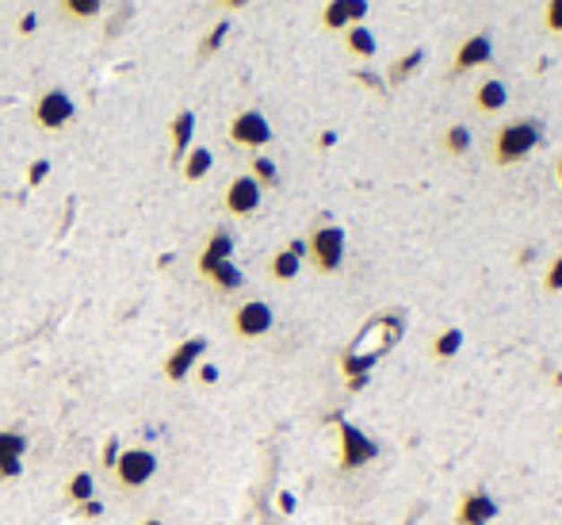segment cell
Listing matches in <instances>:
<instances>
[{
    "instance_id": "cell-1",
    "label": "cell",
    "mask_w": 562,
    "mask_h": 525,
    "mask_svg": "<svg viewBox=\"0 0 562 525\" xmlns=\"http://www.w3.org/2000/svg\"><path fill=\"white\" fill-rule=\"evenodd\" d=\"M402 334H406V319L402 315H375L364 330H359V337L341 357V368H344V376H349V391L367 388L371 368L402 342Z\"/></svg>"
},
{
    "instance_id": "cell-2",
    "label": "cell",
    "mask_w": 562,
    "mask_h": 525,
    "mask_svg": "<svg viewBox=\"0 0 562 525\" xmlns=\"http://www.w3.org/2000/svg\"><path fill=\"white\" fill-rule=\"evenodd\" d=\"M540 142H543V127L536 119L506 123L494 135V158H497V165H516V162H524L528 153L540 146Z\"/></svg>"
},
{
    "instance_id": "cell-3",
    "label": "cell",
    "mask_w": 562,
    "mask_h": 525,
    "mask_svg": "<svg viewBox=\"0 0 562 525\" xmlns=\"http://www.w3.org/2000/svg\"><path fill=\"white\" fill-rule=\"evenodd\" d=\"M157 457L150 449H142V445H134V449H123L119 452V460H115V484H119L123 491H142L150 484V479L157 476Z\"/></svg>"
},
{
    "instance_id": "cell-4",
    "label": "cell",
    "mask_w": 562,
    "mask_h": 525,
    "mask_svg": "<svg viewBox=\"0 0 562 525\" xmlns=\"http://www.w3.org/2000/svg\"><path fill=\"white\" fill-rule=\"evenodd\" d=\"M307 253L318 273H337L341 261H344V231L333 223H322L318 231L307 238Z\"/></svg>"
},
{
    "instance_id": "cell-5",
    "label": "cell",
    "mask_w": 562,
    "mask_h": 525,
    "mask_svg": "<svg viewBox=\"0 0 562 525\" xmlns=\"http://www.w3.org/2000/svg\"><path fill=\"white\" fill-rule=\"evenodd\" d=\"M371 460H379V445L352 422H341V472H356L367 468Z\"/></svg>"
},
{
    "instance_id": "cell-6",
    "label": "cell",
    "mask_w": 562,
    "mask_h": 525,
    "mask_svg": "<svg viewBox=\"0 0 562 525\" xmlns=\"http://www.w3.org/2000/svg\"><path fill=\"white\" fill-rule=\"evenodd\" d=\"M229 142L241 150H261L272 142V123L261 111H238V116L229 119Z\"/></svg>"
},
{
    "instance_id": "cell-7",
    "label": "cell",
    "mask_w": 562,
    "mask_h": 525,
    "mask_svg": "<svg viewBox=\"0 0 562 525\" xmlns=\"http://www.w3.org/2000/svg\"><path fill=\"white\" fill-rule=\"evenodd\" d=\"M35 123L42 127V131H62V127L73 123V101L62 92V89H47L35 101Z\"/></svg>"
},
{
    "instance_id": "cell-8",
    "label": "cell",
    "mask_w": 562,
    "mask_h": 525,
    "mask_svg": "<svg viewBox=\"0 0 562 525\" xmlns=\"http://www.w3.org/2000/svg\"><path fill=\"white\" fill-rule=\"evenodd\" d=\"M261 196H264V188L256 184L249 173L245 177H234L226 184V196H222V207L229 211V215H238V219H249L256 207H261Z\"/></svg>"
},
{
    "instance_id": "cell-9",
    "label": "cell",
    "mask_w": 562,
    "mask_h": 525,
    "mask_svg": "<svg viewBox=\"0 0 562 525\" xmlns=\"http://www.w3.org/2000/svg\"><path fill=\"white\" fill-rule=\"evenodd\" d=\"M203 353H207V337H187V342H180L165 357V380H169V384H180V380H187V376L195 372V364L203 361Z\"/></svg>"
},
{
    "instance_id": "cell-10",
    "label": "cell",
    "mask_w": 562,
    "mask_h": 525,
    "mask_svg": "<svg viewBox=\"0 0 562 525\" xmlns=\"http://www.w3.org/2000/svg\"><path fill=\"white\" fill-rule=\"evenodd\" d=\"M272 326H276V315H272V307L264 300H249V303H241L234 311V334L238 337H264Z\"/></svg>"
},
{
    "instance_id": "cell-11",
    "label": "cell",
    "mask_w": 562,
    "mask_h": 525,
    "mask_svg": "<svg viewBox=\"0 0 562 525\" xmlns=\"http://www.w3.org/2000/svg\"><path fill=\"white\" fill-rule=\"evenodd\" d=\"M497 518V499L489 491H467L459 499V514H455V525H489Z\"/></svg>"
},
{
    "instance_id": "cell-12",
    "label": "cell",
    "mask_w": 562,
    "mask_h": 525,
    "mask_svg": "<svg viewBox=\"0 0 562 525\" xmlns=\"http://www.w3.org/2000/svg\"><path fill=\"white\" fill-rule=\"evenodd\" d=\"M367 16V0H329L322 8V27L325 31H349Z\"/></svg>"
},
{
    "instance_id": "cell-13",
    "label": "cell",
    "mask_w": 562,
    "mask_h": 525,
    "mask_svg": "<svg viewBox=\"0 0 562 525\" xmlns=\"http://www.w3.org/2000/svg\"><path fill=\"white\" fill-rule=\"evenodd\" d=\"M27 457V437L20 430H0V479H20Z\"/></svg>"
},
{
    "instance_id": "cell-14",
    "label": "cell",
    "mask_w": 562,
    "mask_h": 525,
    "mask_svg": "<svg viewBox=\"0 0 562 525\" xmlns=\"http://www.w3.org/2000/svg\"><path fill=\"white\" fill-rule=\"evenodd\" d=\"M489 58H494V42H489V35H471V39L459 42V50H455V74L479 69Z\"/></svg>"
},
{
    "instance_id": "cell-15",
    "label": "cell",
    "mask_w": 562,
    "mask_h": 525,
    "mask_svg": "<svg viewBox=\"0 0 562 525\" xmlns=\"http://www.w3.org/2000/svg\"><path fill=\"white\" fill-rule=\"evenodd\" d=\"M302 258H307V242H302V238L287 242V246L276 253V258H272V265H268L272 280H280V284L295 280V276H298V268H302Z\"/></svg>"
},
{
    "instance_id": "cell-16",
    "label": "cell",
    "mask_w": 562,
    "mask_h": 525,
    "mask_svg": "<svg viewBox=\"0 0 562 525\" xmlns=\"http://www.w3.org/2000/svg\"><path fill=\"white\" fill-rule=\"evenodd\" d=\"M222 261H234V234H229V231H214V234L207 238L203 253H199L195 268L207 276L211 268H214V265H222Z\"/></svg>"
},
{
    "instance_id": "cell-17",
    "label": "cell",
    "mask_w": 562,
    "mask_h": 525,
    "mask_svg": "<svg viewBox=\"0 0 562 525\" xmlns=\"http://www.w3.org/2000/svg\"><path fill=\"white\" fill-rule=\"evenodd\" d=\"M195 135V111H180L177 119L169 123V138H172V162H184V153H187V142H192Z\"/></svg>"
},
{
    "instance_id": "cell-18",
    "label": "cell",
    "mask_w": 562,
    "mask_h": 525,
    "mask_svg": "<svg viewBox=\"0 0 562 525\" xmlns=\"http://www.w3.org/2000/svg\"><path fill=\"white\" fill-rule=\"evenodd\" d=\"M474 104H479V111H501L509 104V89H506V81H497V77H489V81H482L479 89H474Z\"/></svg>"
},
{
    "instance_id": "cell-19",
    "label": "cell",
    "mask_w": 562,
    "mask_h": 525,
    "mask_svg": "<svg viewBox=\"0 0 562 525\" xmlns=\"http://www.w3.org/2000/svg\"><path fill=\"white\" fill-rule=\"evenodd\" d=\"M211 165H214V158H211V150L207 146H195V150H187L184 153V162H180V173H184V180H203L207 173H211Z\"/></svg>"
},
{
    "instance_id": "cell-20",
    "label": "cell",
    "mask_w": 562,
    "mask_h": 525,
    "mask_svg": "<svg viewBox=\"0 0 562 525\" xmlns=\"http://www.w3.org/2000/svg\"><path fill=\"white\" fill-rule=\"evenodd\" d=\"M344 47H349L356 58H375V54H379V42H375V35L367 31L364 23H356V27L344 31Z\"/></svg>"
},
{
    "instance_id": "cell-21",
    "label": "cell",
    "mask_w": 562,
    "mask_h": 525,
    "mask_svg": "<svg viewBox=\"0 0 562 525\" xmlns=\"http://www.w3.org/2000/svg\"><path fill=\"white\" fill-rule=\"evenodd\" d=\"M459 349H463V330H459V326H448V330H440L432 337V357L437 361H452Z\"/></svg>"
},
{
    "instance_id": "cell-22",
    "label": "cell",
    "mask_w": 562,
    "mask_h": 525,
    "mask_svg": "<svg viewBox=\"0 0 562 525\" xmlns=\"http://www.w3.org/2000/svg\"><path fill=\"white\" fill-rule=\"evenodd\" d=\"M207 280H211L219 292H238L241 284H245V273H241V268H238L234 261H222V265H214V268H211Z\"/></svg>"
},
{
    "instance_id": "cell-23",
    "label": "cell",
    "mask_w": 562,
    "mask_h": 525,
    "mask_svg": "<svg viewBox=\"0 0 562 525\" xmlns=\"http://www.w3.org/2000/svg\"><path fill=\"white\" fill-rule=\"evenodd\" d=\"M65 499L73 503V506L96 499V479H92V472H73V476H69V484H65Z\"/></svg>"
},
{
    "instance_id": "cell-24",
    "label": "cell",
    "mask_w": 562,
    "mask_h": 525,
    "mask_svg": "<svg viewBox=\"0 0 562 525\" xmlns=\"http://www.w3.org/2000/svg\"><path fill=\"white\" fill-rule=\"evenodd\" d=\"M421 66H425V50H410L406 58H398V62L391 66V74H386V84H406Z\"/></svg>"
},
{
    "instance_id": "cell-25",
    "label": "cell",
    "mask_w": 562,
    "mask_h": 525,
    "mask_svg": "<svg viewBox=\"0 0 562 525\" xmlns=\"http://www.w3.org/2000/svg\"><path fill=\"white\" fill-rule=\"evenodd\" d=\"M256 184H261V188H276L280 184V169H276V162L272 158H264V153H256L253 158V173H249Z\"/></svg>"
},
{
    "instance_id": "cell-26",
    "label": "cell",
    "mask_w": 562,
    "mask_h": 525,
    "mask_svg": "<svg viewBox=\"0 0 562 525\" xmlns=\"http://www.w3.org/2000/svg\"><path fill=\"white\" fill-rule=\"evenodd\" d=\"M57 8H62L69 20H92L96 12L104 8V0H57Z\"/></svg>"
},
{
    "instance_id": "cell-27",
    "label": "cell",
    "mask_w": 562,
    "mask_h": 525,
    "mask_svg": "<svg viewBox=\"0 0 562 525\" xmlns=\"http://www.w3.org/2000/svg\"><path fill=\"white\" fill-rule=\"evenodd\" d=\"M444 150H448V153H455V158H463V153L471 150V131H467L463 123L448 127V135H444Z\"/></svg>"
},
{
    "instance_id": "cell-28",
    "label": "cell",
    "mask_w": 562,
    "mask_h": 525,
    "mask_svg": "<svg viewBox=\"0 0 562 525\" xmlns=\"http://www.w3.org/2000/svg\"><path fill=\"white\" fill-rule=\"evenodd\" d=\"M226 35H229V20H219V23L211 27V35H207L203 42H199V54H203V58H211V54L222 47V39H226Z\"/></svg>"
},
{
    "instance_id": "cell-29",
    "label": "cell",
    "mask_w": 562,
    "mask_h": 525,
    "mask_svg": "<svg viewBox=\"0 0 562 525\" xmlns=\"http://www.w3.org/2000/svg\"><path fill=\"white\" fill-rule=\"evenodd\" d=\"M547 31L562 35V0H547Z\"/></svg>"
},
{
    "instance_id": "cell-30",
    "label": "cell",
    "mask_w": 562,
    "mask_h": 525,
    "mask_svg": "<svg viewBox=\"0 0 562 525\" xmlns=\"http://www.w3.org/2000/svg\"><path fill=\"white\" fill-rule=\"evenodd\" d=\"M547 292H562V253H558V258L551 261V268H547Z\"/></svg>"
},
{
    "instance_id": "cell-31",
    "label": "cell",
    "mask_w": 562,
    "mask_h": 525,
    "mask_svg": "<svg viewBox=\"0 0 562 525\" xmlns=\"http://www.w3.org/2000/svg\"><path fill=\"white\" fill-rule=\"evenodd\" d=\"M47 177H50V162H47V158L35 162L31 169H27V184H31V188H35V184H42Z\"/></svg>"
},
{
    "instance_id": "cell-32",
    "label": "cell",
    "mask_w": 562,
    "mask_h": 525,
    "mask_svg": "<svg viewBox=\"0 0 562 525\" xmlns=\"http://www.w3.org/2000/svg\"><path fill=\"white\" fill-rule=\"evenodd\" d=\"M199 384H219V364H195Z\"/></svg>"
},
{
    "instance_id": "cell-33",
    "label": "cell",
    "mask_w": 562,
    "mask_h": 525,
    "mask_svg": "<svg viewBox=\"0 0 562 525\" xmlns=\"http://www.w3.org/2000/svg\"><path fill=\"white\" fill-rule=\"evenodd\" d=\"M119 452H123V445L111 437V442L104 445V457H99V464H104V468H115V460H119Z\"/></svg>"
},
{
    "instance_id": "cell-34",
    "label": "cell",
    "mask_w": 562,
    "mask_h": 525,
    "mask_svg": "<svg viewBox=\"0 0 562 525\" xmlns=\"http://www.w3.org/2000/svg\"><path fill=\"white\" fill-rule=\"evenodd\" d=\"M356 81H364L367 89H375V92H383V89H386V81H383V77H375V74H367V69H359Z\"/></svg>"
},
{
    "instance_id": "cell-35",
    "label": "cell",
    "mask_w": 562,
    "mask_h": 525,
    "mask_svg": "<svg viewBox=\"0 0 562 525\" xmlns=\"http://www.w3.org/2000/svg\"><path fill=\"white\" fill-rule=\"evenodd\" d=\"M77 514H81V518H99V514H104V503L89 499V503H81V506H77Z\"/></svg>"
},
{
    "instance_id": "cell-36",
    "label": "cell",
    "mask_w": 562,
    "mask_h": 525,
    "mask_svg": "<svg viewBox=\"0 0 562 525\" xmlns=\"http://www.w3.org/2000/svg\"><path fill=\"white\" fill-rule=\"evenodd\" d=\"M35 27H39V16H35V12H27V16L20 20V31H23V35H31Z\"/></svg>"
},
{
    "instance_id": "cell-37",
    "label": "cell",
    "mask_w": 562,
    "mask_h": 525,
    "mask_svg": "<svg viewBox=\"0 0 562 525\" xmlns=\"http://www.w3.org/2000/svg\"><path fill=\"white\" fill-rule=\"evenodd\" d=\"M333 142H337V135H333V131H325V135L318 138V146H322V150H329V146H333Z\"/></svg>"
},
{
    "instance_id": "cell-38",
    "label": "cell",
    "mask_w": 562,
    "mask_h": 525,
    "mask_svg": "<svg viewBox=\"0 0 562 525\" xmlns=\"http://www.w3.org/2000/svg\"><path fill=\"white\" fill-rule=\"evenodd\" d=\"M280 506H283V514H291V510H295V499H291V494H280Z\"/></svg>"
},
{
    "instance_id": "cell-39",
    "label": "cell",
    "mask_w": 562,
    "mask_h": 525,
    "mask_svg": "<svg viewBox=\"0 0 562 525\" xmlns=\"http://www.w3.org/2000/svg\"><path fill=\"white\" fill-rule=\"evenodd\" d=\"M214 4H222V8H245L249 0H214Z\"/></svg>"
},
{
    "instance_id": "cell-40",
    "label": "cell",
    "mask_w": 562,
    "mask_h": 525,
    "mask_svg": "<svg viewBox=\"0 0 562 525\" xmlns=\"http://www.w3.org/2000/svg\"><path fill=\"white\" fill-rule=\"evenodd\" d=\"M138 525H165V521H157V518H146V521H138Z\"/></svg>"
},
{
    "instance_id": "cell-41",
    "label": "cell",
    "mask_w": 562,
    "mask_h": 525,
    "mask_svg": "<svg viewBox=\"0 0 562 525\" xmlns=\"http://www.w3.org/2000/svg\"><path fill=\"white\" fill-rule=\"evenodd\" d=\"M555 384H558V388H562V372H555Z\"/></svg>"
},
{
    "instance_id": "cell-42",
    "label": "cell",
    "mask_w": 562,
    "mask_h": 525,
    "mask_svg": "<svg viewBox=\"0 0 562 525\" xmlns=\"http://www.w3.org/2000/svg\"><path fill=\"white\" fill-rule=\"evenodd\" d=\"M558 184H562V158H558Z\"/></svg>"
},
{
    "instance_id": "cell-43",
    "label": "cell",
    "mask_w": 562,
    "mask_h": 525,
    "mask_svg": "<svg viewBox=\"0 0 562 525\" xmlns=\"http://www.w3.org/2000/svg\"><path fill=\"white\" fill-rule=\"evenodd\" d=\"M364 525H371V521H364Z\"/></svg>"
}]
</instances>
